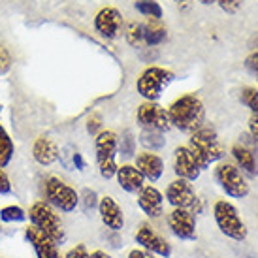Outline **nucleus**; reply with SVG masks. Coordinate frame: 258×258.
I'll return each mask as SVG.
<instances>
[{
	"label": "nucleus",
	"mask_w": 258,
	"mask_h": 258,
	"mask_svg": "<svg viewBox=\"0 0 258 258\" xmlns=\"http://www.w3.org/2000/svg\"><path fill=\"white\" fill-rule=\"evenodd\" d=\"M215 2L221 6L222 12H226V14H236L239 6H241V0H215Z\"/></svg>",
	"instance_id": "nucleus-31"
},
{
	"label": "nucleus",
	"mask_w": 258,
	"mask_h": 258,
	"mask_svg": "<svg viewBox=\"0 0 258 258\" xmlns=\"http://www.w3.org/2000/svg\"><path fill=\"white\" fill-rule=\"evenodd\" d=\"M173 79V72L166 70L162 66H149L140 74L136 81V91L147 102H157L162 96L164 87L170 85Z\"/></svg>",
	"instance_id": "nucleus-7"
},
{
	"label": "nucleus",
	"mask_w": 258,
	"mask_h": 258,
	"mask_svg": "<svg viewBox=\"0 0 258 258\" xmlns=\"http://www.w3.org/2000/svg\"><path fill=\"white\" fill-rule=\"evenodd\" d=\"M115 179L119 183L124 192L128 194H138L145 186L144 175L138 172V168L134 164H122L117 168Z\"/></svg>",
	"instance_id": "nucleus-19"
},
{
	"label": "nucleus",
	"mask_w": 258,
	"mask_h": 258,
	"mask_svg": "<svg viewBox=\"0 0 258 258\" xmlns=\"http://www.w3.org/2000/svg\"><path fill=\"white\" fill-rule=\"evenodd\" d=\"M136 119H138V122H140V126H142V128L158 130V132H166V130L172 128L168 109L162 108L158 102H147L145 100L144 104L138 108Z\"/></svg>",
	"instance_id": "nucleus-10"
},
{
	"label": "nucleus",
	"mask_w": 258,
	"mask_h": 258,
	"mask_svg": "<svg viewBox=\"0 0 258 258\" xmlns=\"http://www.w3.org/2000/svg\"><path fill=\"white\" fill-rule=\"evenodd\" d=\"M32 157L40 166H51L58 160L57 144L47 136H40L32 145Z\"/></svg>",
	"instance_id": "nucleus-20"
},
{
	"label": "nucleus",
	"mask_w": 258,
	"mask_h": 258,
	"mask_svg": "<svg viewBox=\"0 0 258 258\" xmlns=\"http://www.w3.org/2000/svg\"><path fill=\"white\" fill-rule=\"evenodd\" d=\"M29 219L27 211L19 206H6V208L0 209V221L10 222V224H15V222H25Z\"/></svg>",
	"instance_id": "nucleus-26"
},
{
	"label": "nucleus",
	"mask_w": 258,
	"mask_h": 258,
	"mask_svg": "<svg viewBox=\"0 0 258 258\" xmlns=\"http://www.w3.org/2000/svg\"><path fill=\"white\" fill-rule=\"evenodd\" d=\"M172 209H188L190 213L198 215L204 211V204H202V198L196 194L194 186L190 181L185 179H177L172 181L168 188H166V198H164Z\"/></svg>",
	"instance_id": "nucleus-9"
},
{
	"label": "nucleus",
	"mask_w": 258,
	"mask_h": 258,
	"mask_svg": "<svg viewBox=\"0 0 258 258\" xmlns=\"http://www.w3.org/2000/svg\"><path fill=\"white\" fill-rule=\"evenodd\" d=\"M12 68V55L10 51L0 43V74H6Z\"/></svg>",
	"instance_id": "nucleus-29"
},
{
	"label": "nucleus",
	"mask_w": 258,
	"mask_h": 258,
	"mask_svg": "<svg viewBox=\"0 0 258 258\" xmlns=\"http://www.w3.org/2000/svg\"><path fill=\"white\" fill-rule=\"evenodd\" d=\"M186 147L190 149L202 170H208L209 166L219 162L224 157V147H222L221 140L217 138L215 130L209 126H202L196 132H192Z\"/></svg>",
	"instance_id": "nucleus-2"
},
{
	"label": "nucleus",
	"mask_w": 258,
	"mask_h": 258,
	"mask_svg": "<svg viewBox=\"0 0 258 258\" xmlns=\"http://www.w3.org/2000/svg\"><path fill=\"white\" fill-rule=\"evenodd\" d=\"M10 192H12L10 177H8V173L4 172V168H0V196H2V194H10Z\"/></svg>",
	"instance_id": "nucleus-32"
},
{
	"label": "nucleus",
	"mask_w": 258,
	"mask_h": 258,
	"mask_svg": "<svg viewBox=\"0 0 258 258\" xmlns=\"http://www.w3.org/2000/svg\"><path fill=\"white\" fill-rule=\"evenodd\" d=\"M134 166L138 168V172L144 175V179L151 181V183L158 181L164 173V160L155 153H149V151L140 153L136 157V164Z\"/></svg>",
	"instance_id": "nucleus-18"
},
{
	"label": "nucleus",
	"mask_w": 258,
	"mask_h": 258,
	"mask_svg": "<svg viewBox=\"0 0 258 258\" xmlns=\"http://www.w3.org/2000/svg\"><path fill=\"white\" fill-rule=\"evenodd\" d=\"M213 219L222 234L234 241H243L247 237V224L237 213V208L226 200H217L213 204Z\"/></svg>",
	"instance_id": "nucleus-6"
},
{
	"label": "nucleus",
	"mask_w": 258,
	"mask_h": 258,
	"mask_svg": "<svg viewBox=\"0 0 258 258\" xmlns=\"http://www.w3.org/2000/svg\"><path fill=\"white\" fill-rule=\"evenodd\" d=\"M245 66L251 70V72L258 74V51H254V53H251L249 57L245 58Z\"/></svg>",
	"instance_id": "nucleus-34"
},
{
	"label": "nucleus",
	"mask_w": 258,
	"mask_h": 258,
	"mask_svg": "<svg viewBox=\"0 0 258 258\" xmlns=\"http://www.w3.org/2000/svg\"><path fill=\"white\" fill-rule=\"evenodd\" d=\"M173 172L179 179L190 181V183L200 177L202 168L186 145H179L173 153Z\"/></svg>",
	"instance_id": "nucleus-14"
},
{
	"label": "nucleus",
	"mask_w": 258,
	"mask_h": 258,
	"mask_svg": "<svg viewBox=\"0 0 258 258\" xmlns=\"http://www.w3.org/2000/svg\"><path fill=\"white\" fill-rule=\"evenodd\" d=\"M136 243L145 249V251L153 252L155 256H162V258H170L172 256V245L166 241L164 237L158 234L157 230L151 226L149 222H144L140 224V228L136 230Z\"/></svg>",
	"instance_id": "nucleus-12"
},
{
	"label": "nucleus",
	"mask_w": 258,
	"mask_h": 258,
	"mask_svg": "<svg viewBox=\"0 0 258 258\" xmlns=\"http://www.w3.org/2000/svg\"><path fill=\"white\" fill-rule=\"evenodd\" d=\"M241 102L251 109V115H258V91L254 87H245L241 91Z\"/></svg>",
	"instance_id": "nucleus-28"
},
{
	"label": "nucleus",
	"mask_w": 258,
	"mask_h": 258,
	"mask_svg": "<svg viewBox=\"0 0 258 258\" xmlns=\"http://www.w3.org/2000/svg\"><path fill=\"white\" fill-rule=\"evenodd\" d=\"M94 29L98 30V34L108 40H113L121 34L122 29V15L117 8H102L94 17Z\"/></svg>",
	"instance_id": "nucleus-15"
},
{
	"label": "nucleus",
	"mask_w": 258,
	"mask_h": 258,
	"mask_svg": "<svg viewBox=\"0 0 258 258\" xmlns=\"http://www.w3.org/2000/svg\"><path fill=\"white\" fill-rule=\"evenodd\" d=\"M249 134H251L252 142L258 145V115L249 117Z\"/></svg>",
	"instance_id": "nucleus-33"
},
{
	"label": "nucleus",
	"mask_w": 258,
	"mask_h": 258,
	"mask_svg": "<svg viewBox=\"0 0 258 258\" xmlns=\"http://www.w3.org/2000/svg\"><path fill=\"white\" fill-rule=\"evenodd\" d=\"M43 200L58 213H74L79 206V192L64 179L51 175L43 181Z\"/></svg>",
	"instance_id": "nucleus-4"
},
{
	"label": "nucleus",
	"mask_w": 258,
	"mask_h": 258,
	"mask_svg": "<svg viewBox=\"0 0 258 258\" xmlns=\"http://www.w3.org/2000/svg\"><path fill=\"white\" fill-rule=\"evenodd\" d=\"M215 181L222 188V192L230 196V198H237L243 200L249 196L251 188L249 183L245 181L241 170L232 162H219L215 168Z\"/></svg>",
	"instance_id": "nucleus-8"
},
{
	"label": "nucleus",
	"mask_w": 258,
	"mask_h": 258,
	"mask_svg": "<svg viewBox=\"0 0 258 258\" xmlns=\"http://www.w3.org/2000/svg\"><path fill=\"white\" fill-rule=\"evenodd\" d=\"M121 142H124V147H121V153L124 155V157H130V155L134 153V147H132V138L126 136V138H122Z\"/></svg>",
	"instance_id": "nucleus-37"
},
{
	"label": "nucleus",
	"mask_w": 258,
	"mask_h": 258,
	"mask_svg": "<svg viewBox=\"0 0 258 258\" xmlns=\"http://www.w3.org/2000/svg\"><path fill=\"white\" fill-rule=\"evenodd\" d=\"M175 2H179V4H183V2H186V0H175Z\"/></svg>",
	"instance_id": "nucleus-41"
},
{
	"label": "nucleus",
	"mask_w": 258,
	"mask_h": 258,
	"mask_svg": "<svg viewBox=\"0 0 258 258\" xmlns=\"http://www.w3.org/2000/svg\"><path fill=\"white\" fill-rule=\"evenodd\" d=\"M98 124H100V122H98V119H93V121H89V124H87V130H89L91 134H94V132H96V128H98Z\"/></svg>",
	"instance_id": "nucleus-39"
},
{
	"label": "nucleus",
	"mask_w": 258,
	"mask_h": 258,
	"mask_svg": "<svg viewBox=\"0 0 258 258\" xmlns=\"http://www.w3.org/2000/svg\"><path fill=\"white\" fill-rule=\"evenodd\" d=\"M14 157V144L8 132L0 126V168H6Z\"/></svg>",
	"instance_id": "nucleus-25"
},
{
	"label": "nucleus",
	"mask_w": 258,
	"mask_h": 258,
	"mask_svg": "<svg viewBox=\"0 0 258 258\" xmlns=\"http://www.w3.org/2000/svg\"><path fill=\"white\" fill-rule=\"evenodd\" d=\"M25 241L34 249L36 258H62L57 241H53L49 236H45L32 224L25 228Z\"/></svg>",
	"instance_id": "nucleus-13"
},
{
	"label": "nucleus",
	"mask_w": 258,
	"mask_h": 258,
	"mask_svg": "<svg viewBox=\"0 0 258 258\" xmlns=\"http://www.w3.org/2000/svg\"><path fill=\"white\" fill-rule=\"evenodd\" d=\"M198 2H200V4H204V6H209V4H213L215 0H198Z\"/></svg>",
	"instance_id": "nucleus-40"
},
{
	"label": "nucleus",
	"mask_w": 258,
	"mask_h": 258,
	"mask_svg": "<svg viewBox=\"0 0 258 258\" xmlns=\"http://www.w3.org/2000/svg\"><path fill=\"white\" fill-rule=\"evenodd\" d=\"M168 115H170L172 126H175L181 132L192 134L204 126L206 108L196 94H185V96H179L177 100H173L170 104Z\"/></svg>",
	"instance_id": "nucleus-1"
},
{
	"label": "nucleus",
	"mask_w": 258,
	"mask_h": 258,
	"mask_svg": "<svg viewBox=\"0 0 258 258\" xmlns=\"http://www.w3.org/2000/svg\"><path fill=\"white\" fill-rule=\"evenodd\" d=\"M138 206L149 219H160L164 213V194L157 186L145 185L138 192Z\"/></svg>",
	"instance_id": "nucleus-17"
},
{
	"label": "nucleus",
	"mask_w": 258,
	"mask_h": 258,
	"mask_svg": "<svg viewBox=\"0 0 258 258\" xmlns=\"http://www.w3.org/2000/svg\"><path fill=\"white\" fill-rule=\"evenodd\" d=\"M27 215H29L30 224L36 226L45 236H49L53 241H57L58 245L66 241V228L62 224L60 213L55 208H51L45 200L34 202L27 211Z\"/></svg>",
	"instance_id": "nucleus-3"
},
{
	"label": "nucleus",
	"mask_w": 258,
	"mask_h": 258,
	"mask_svg": "<svg viewBox=\"0 0 258 258\" xmlns=\"http://www.w3.org/2000/svg\"><path fill=\"white\" fill-rule=\"evenodd\" d=\"M85 209H89V208H98V200H96V194L93 192V190H85Z\"/></svg>",
	"instance_id": "nucleus-36"
},
{
	"label": "nucleus",
	"mask_w": 258,
	"mask_h": 258,
	"mask_svg": "<svg viewBox=\"0 0 258 258\" xmlns=\"http://www.w3.org/2000/svg\"><path fill=\"white\" fill-rule=\"evenodd\" d=\"M126 258H157V256H155L153 252L145 251V249H132Z\"/></svg>",
	"instance_id": "nucleus-35"
},
{
	"label": "nucleus",
	"mask_w": 258,
	"mask_h": 258,
	"mask_svg": "<svg viewBox=\"0 0 258 258\" xmlns=\"http://www.w3.org/2000/svg\"><path fill=\"white\" fill-rule=\"evenodd\" d=\"M166 222H168L170 232L181 241H194L198 237L196 215L190 213L188 209H172L166 217Z\"/></svg>",
	"instance_id": "nucleus-11"
},
{
	"label": "nucleus",
	"mask_w": 258,
	"mask_h": 258,
	"mask_svg": "<svg viewBox=\"0 0 258 258\" xmlns=\"http://www.w3.org/2000/svg\"><path fill=\"white\" fill-rule=\"evenodd\" d=\"M230 153H232V157L236 160L237 168H241V170L247 172L249 175H256L258 173L256 158H254V155H252V151L249 149V147H245V145H241V144H236V145H232Z\"/></svg>",
	"instance_id": "nucleus-21"
},
{
	"label": "nucleus",
	"mask_w": 258,
	"mask_h": 258,
	"mask_svg": "<svg viewBox=\"0 0 258 258\" xmlns=\"http://www.w3.org/2000/svg\"><path fill=\"white\" fill-rule=\"evenodd\" d=\"M166 36V27L157 19H149V23L144 25V42L147 45H160Z\"/></svg>",
	"instance_id": "nucleus-22"
},
{
	"label": "nucleus",
	"mask_w": 258,
	"mask_h": 258,
	"mask_svg": "<svg viewBox=\"0 0 258 258\" xmlns=\"http://www.w3.org/2000/svg\"><path fill=\"white\" fill-rule=\"evenodd\" d=\"M98 215L102 224L111 232H121L124 228V213L122 208L111 196H102L98 200Z\"/></svg>",
	"instance_id": "nucleus-16"
},
{
	"label": "nucleus",
	"mask_w": 258,
	"mask_h": 258,
	"mask_svg": "<svg viewBox=\"0 0 258 258\" xmlns=\"http://www.w3.org/2000/svg\"><path fill=\"white\" fill-rule=\"evenodd\" d=\"M134 8L142 15L149 17V19H157V21L162 19V8H160V4H158L157 0H136Z\"/></svg>",
	"instance_id": "nucleus-24"
},
{
	"label": "nucleus",
	"mask_w": 258,
	"mask_h": 258,
	"mask_svg": "<svg viewBox=\"0 0 258 258\" xmlns=\"http://www.w3.org/2000/svg\"><path fill=\"white\" fill-rule=\"evenodd\" d=\"M124 38H126V42L130 45H140V43L144 42V25H140V23H130L128 27H126V32H124Z\"/></svg>",
	"instance_id": "nucleus-27"
},
{
	"label": "nucleus",
	"mask_w": 258,
	"mask_h": 258,
	"mask_svg": "<svg viewBox=\"0 0 258 258\" xmlns=\"http://www.w3.org/2000/svg\"><path fill=\"white\" fill-rule=\"evenodd\" d=\"M164 132H158V130H149V128H142V134H140V142H142V145L144 147H147V149H151V153L153 151H158L162 149L166 145V140L164 136H162Z\"/></svg>",
	"instance_id": "nucleus-23"
},
{
	"label": "nucleus",
	"mask_w": 258,
	"mask_h": 258,
	"mask_svg": "<svg viewBox=\"0 0 258 258\" xmlns=\"http://www.w3.org/2000/svg\"><path fill=\"white\" fill-rule=\"evenodd\" d=\"M89 254H91V252L87 249V245L79 243V245H76V247H72L66 254H62V258H89Z\"/></svg>",
	"instance_id": "nucleus-30"
},
{
	"label": "nucleus",
	"mask_w": 258,
	"mask_h": 258,
	"mask_svg": "<svg viewBox=\"0 0 258 258\" xmlns=\"http://www.w3.org/2000/svg\"><path fill=\"white\" fill-rule=\"evenodd\" d=\"M94 151H96V166L104 179H113L117 173V151H119V138L111 130H100L94 138Z\"/></svg>",
	"instance_id": "nucleus-5"
},
{
	"label": "nucleus",
	"mask_w": 258,
	"mask_h": 258,
	"mask_svg": "<svg viewBox=\"0 0 258 258\" xmlns=\"http://www.w3.org/2000/svg\"><path fill=\"white\" fill-rule=\"evenodd\" d=\"M89 258H111V256H109L106 251H100V249H98V251L91 252V254H89Z\"/></svg>",
	"instance_id": "nucleus-38"
}]
</instances>
